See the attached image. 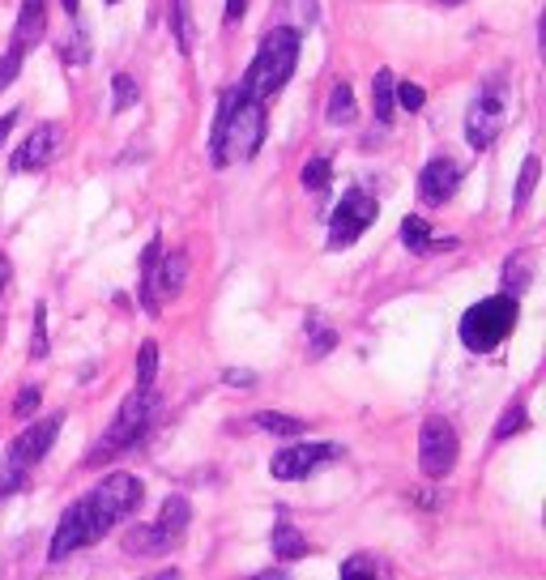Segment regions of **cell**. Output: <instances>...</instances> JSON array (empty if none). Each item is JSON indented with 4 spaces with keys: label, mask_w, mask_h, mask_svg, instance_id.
<instances>
[{
    "label": "cell",
    "mask_w": 546,
    "mask_h": 580,
    "mask_svg": "<svg viewBox=\"0 0 546 580\" xmlns=\"http://www.w3.org/2000/svg\"><path fill=\"white\" fill-rule=\"evenodd\" d=\"M401 244L410 252H431V248H457V239H436L423 218H401Z\"/></svg>",
    "instance_id": "15"
},
{
    "label": "cell",
    "mask_w": 546,
    "mask_h": 580,
    "mask_svg": "<svg viewBox=\"0 0 546 580\" xmlns=\"http://www.w3.org/2000/svg\"><path fill=\"white\" fill-rule=\"evenodd\" d=\"M43 22H47V0H22L18 35H13V43H18V47H30V43L43 35Z\"/></svg>",
    "instance_id": "17"
},
{
    "label": "cell",
    "mask_w": 546,
    "mask_h": 580,
    "mask_svg": "<svg viewBox=\"0 0 546 580\" xmlns=\"http://www.w3.org/2000/svg\"><path fill=\"white\" fill-rule=\"evenodd\" d=\"M222 380L235 384V389H252V384H256V376H252V372H235V367H231V372L222 376Z\"/></svg>",
    "instance_id": "38"
},
{
    "label": "cell",
    "mask_w": 546,
    "mask_h": 580,
    "mask_svg": "<svg viewBox=\"0 0 546 580\" xmlns=\"http://www.w3.org/2000/svg\"><path fill=\"white\" fill-rule=\"evenodd\" d=\"M56 431H60V418H43V423H35V427H26L18 440L9 444V461H18L22 470H35V461H43L47 457V448L56 444Z\"/></svg>",
    "instance_id": "11"
},
{
    "label": "cell",
    "mask_w": 546,
    "mask_h": 580,
    "mask_svg": "<svg viewBox=\"0 0 546 580\" xmlns=\"http://www.w3.org/2000/svg\"><path fill=\"white\" fill-rule=\"evenodd\" d=\"M184 278H188V256L180 248H175V252H158V261L146 273V308L158 316V308L184 290Z\"/></svg>",
    "instance_id": "8"
},
{
    "label": "cell",
    "mask_w": 546,
    "mask_h": 580,
    "mask_svg": "<svg viewBox=\"0 0 546 580\" xmlns=\"http://www.w3.org/2000/svg\"><path fill=\"white\" fill-rule=\"evenodd\" d=\"M329 124H350L355 120V90H350L346 82H337L333 86V94H329Z\"/></svg>",
    "instance_id": "23"
},
{
    "label": "cell",
    "mask_w": 546,
    "mask_h": 580,
    "mask_svg": "<svg viewBox=\"0 0 546 580\" xmlns=\"http://www.w3.org/2000/svg\"><path fill=\"white\" fill-rule=\"evenodd\" d=\"M107 5H116V0H107Z\"/></svg>",
    "instance_id": "47"
},
{
    "label": "cell",
    "mask_w": 546,
    "mask_h": 580,
    "mask_svg": "<svg viewBox=\"0 0 546 580\" xmlns=\"http://www.w3.org/2000/svg\"><path fill=\"white\" fill-rule=\"evenodd\" d=\"M393 86H397V82H393L389 69H380V73L372 77V111H376L380 124H393V111H397V107H393Z\"/></svg>",
    "instance_id": "19"
},
{
    "label": "cell",
    "mask_w": 546,
    "mask_h": 580,
    "mask_svg": "<svg viewBox=\"0 0 546 580\" xmlns=\"http://www.w3.org/2000/svg\"><path fill=\"white\" fill-rule=\"evenodd\" d=\"M26 474H30V470H22V465H18V461H9V457H5V461H0V495L18 491V487H22V482H26Z\"/></svg>",
    "instance_id": "35"
},
{
    "label": "cell",
    "mask_w": 546,
    "mask_h": 580,
    "mask_svg": "<svg viewBox=\"0 0 546 580\" xmlns=\"http://www.w3.org/2000/svg\"><path fill=\"white\" fill-rule=\"evenodd\" d=\"M414 499H419L423 508H440V495H431V491H414Z\"/></svg>",
    "instance_id": "40"
},
{
    "label": "cell",
    "mask_w": 546,
    "mask_h": 580,
    "mask_svg": "<svg viewBox=\"0 0 546 580\" xmlns=\"http://www.w3.org/2000/svg\"><path fill=\"white\" fill-rule=\"evenodd\" d=\"M13 120H18V116H13V111H9V116H5V120H0V141H5V137H9V128H13Z\"/></svg>",
    "instance_id": "41"
},
{
    "label": "cell",
    "mask_w": 546,
    "mask_h": 580,
    "mask_svg": "<svg viewBox=\"0 0 546 580\" xmlns=\"http://www.w3.org/2000/svg\"><path fill=\"white\" fill-rule=\"evenodd\" d=\"M538 175H542V163H538L534 154H529L525 163H521V180H517V205H525L529 197H534V188H538Z\"/></svg>",
    "instance_id": "28"
},
{
    "label": "cell",
    "mask_w": 546,
    "mask_h": 580,
    "mask_svg": "<svg viewBox=\"0 0 546 580\" xmlns=\"http://www.w3.org/2000/svg\"><path fill=\"white\" fill-rule=\"evenodd\" d=\"M423 103H427L423 86H414V82H401V86H393V107H406V111H423Z\"/></svg>",
    "instance_id": "31"
},
{
    "label": "cell",
    "mask_w": 546,
    "mask_h": 580,
    "mask_svg": "<svg viewBox=\"0 0 546 580\" xmlns=\"http://www.w3.org/2000/svg\"><path fill=\"white\" fill-rule=\"evenodd\" d=\"M22 56H26V47H18V43H13L9 52L0 56V90L13 86V77H18V69H22Z\"/></svg>",
    "instance_id": "32"
},
{
    "label": "cell",
    "mask_w": 546,
    "mask_h": 580,
    "mask_svg": "<svg viewBox=\"0 0 546 580\" xmlns=\"http://www.w3.org/2000/svg\"><path fill=\"white\" fill-rule=\"evenodd\" d=\"M512 325H517V299H508V295L478 299L474 308L461 316V342L474 354H491L512 333Z\"/></svg>",
    "instance_id": "4"
},
{
    "label": "cell",
    "mask_w": 546,
    "mask_h": 580,
    "mask_svg": "<svg viewBox=\"0 0 546 580\" xmlns=\"http://www.w3.org/2000/svg\"><path fill=\"white\" fill-rule=\"evenodd\" d=\"M333 180V163L329 158H312L308 167H303V188H312V192H325Z\"/></svg>",
    "instance_id": "27"
},
{
    "label": "cell",
    "mask_w": 546,
    "mask_h": 580,
    "mask_svg": "<svg viewBox=\"0 0 546 580\" xmlns=\"http://www.w3.org/2000/svg\"><path fill=\"white\" fill-rule=\"evenodd\" d=\"M337 457H342V448H337V444H291V448H282V453L269 461V474L282 478V482H299V478L316 474L320 465L337 461Z\"/></svg>",
    "instance_id": "10"
},
{
    "label": "cell",
    "mask_w": 546,
    "mask_h": 580,
    "mask_svg": "<svg viewBox=\"0 0 546 580\" xmlns=\"http://www.w3.org/2000/svg\"><path fill=\"white\" fill-rule=\"evenodd\" d=\"M111 90H116V111H128L137 103V82L128 73H116L111 77Z\"/></svg>",
    "instance_id": "34"
},
{
    "label": "cell",
    "mask_w": 546,
    "mask_h": 580,
    "mask_svg": "<svg viewBox=\"0 0 546 580\" xmlns=\"http://www.w3.org/2000/svg\"><path fill=\"white\" fill-rule=\"evenodd\" d=\"M171 546H180V538H171L163 525H137V529H128V538H124L128 555H146V559L167 555Z\"/></svg>",
    "instance_id": "14"
},
{
    "label": "cell",
    "mask_w": 546,
    "mask_h": 580,
    "mask_svg": "<svg viewBox=\"0 0 546 580\" xmlns=\"http://www.w3.org/2000/svg\"><path fill=\"white\" fill-rule=\"evenodd\" d=\"M265 141V103L252 99L244 90H227L218 103V120H214V137H210V158L214 167H231V163H248Z\"/></svg>",
    "instance_id": "2"
},
{
    "label": "cell",
    "mask_w": 546,
    "mask_h": 580,
    "mask_svg": "<svg viewBox=\"0 0 546 580\" xmlns=\"http://www.w3.org/2000/svg\"><path fill=\"white\" fill-rule=\"evenodd\" d=\"M333 346H337V333L329 325H320V316L312 312L308 316V354H312V359H325Z\"/></svg>",
    "instance_id": "24"
},
{
    "label": "cell",
    "mask_w": 546,
    "mask_h": 580,
    "mask_svg": "<svg viewBox=\"0 0 546 580\" xmlns=\"http://www.w3.org/2000/svg\"><path fill=\"white\" fill-rule=\"evenodd\" d=\"M295 64H299V30L295 26H273L261 39V52H256V60L248 64V77H244L239 90L265 103L269 94H278L286 82H291Z\"/></svg>",
    "instance_id": "3"
},
{
    "label": "cell",
    "mask_w": 546,
    "mask_h": 580,
    "mask_svg": "<svg viewBox=\"0 0 546 580\" xmlns=\"http://www.w3.org/2000/svg\"><path fill=\"white\" fill-rule=\"evenodd\" d=\"M461 457V440H457V427L448 423L444 414H431L423 431H419V470L427 478H448L453 465Z\"/></svg>",
    "instance_id": "6"
},
{
    "label": "cell",
    "mask_w": 546,
    "mask_h": 580,
    "mask_svg": "<svg viewBox=\"0 0 546 580\" xmlns=\"http://www.w3.org/2000/svg\"><path fill=\"white\" fill-rule=\"evenodd\" d=\"M60 150V124H39L35 133L22 141V150L13 154V171H39L56 158Z\"/></svg>",
    "instance_id": "13"
},
{
    "label": "cell",
    "mask_w": 546,
    "mask_h": 580,
    "mask_svg": "<svg viewBox=\"0 0 546 580\" xmlns=\"http://www.w3.org/2000/svg\"><path fill=\"white\" fill-rule=\"evenodd\" d=\"M269 542H273V555H278L282 563H295V559L308 555V538H303L291 521H278V525H273Z\"/></svg>",
    "instance_id": "16"
},
{
    "label": "cell",
    "mask_w": 546,
    "mask_h": 580,
    "mask_svg": "<svg viewBox=\"0 0 546 580\" xmlns=\"http://www.w3.org/2000/svg\"><path fill=\"white\" fill-rule=\"evenodd\" d=\"M154 414H158V397H154V389H133V393L124 397V406H120V414H116V423L107 427V435L99 440V448L90 453V461H107V457L124 453V448H133V444L141 440V435L150 431Z\"/></svg>",
    "instance_id": "5"
},
{
    "label": "cell",
    "mask_w": 546,
    "mask_h": 580,
    "mask_svg": "<svg viewBox=\"0 0 546 580\" xmlns=\"http://www.w3.org/2000/svg\"><path fill=\"white\" fill-rule=\"evenodd\" d=\"M5 282H9V261L0 256V290H5Z\"/></svg>",
    "instance_id": "44"
},
{
    "label": "cell",
    "mask_w": 546,
    "mask_h": 580,
    "mask_svg": "<svg viewBox=\"0 0 546 580\" xmlns=\"http://www.w3.org/2000/svg\"><path fill=\"white\" fill-rule=\"evenodd\" d=\"M150 580H180V572L171 568V572H158V576H150Z\"/></svg>",
    "instance_id": "45"
},
{
    "label": "cell",
    "mask_w": 546,
    "mask_h": 580,
    "mask_svg": "<svg viewBox=\"0 0 546 580\" xmlns=\"http://www.w3.org/2000/svg\"><path fill=\"white\" fill-rule=\"evenodd\" d=\"M376 214H380L376 197H367L363 188H350L346 197H342V205L333 209V218H329V248H333V252L350 248V244H355V239L376 222Z\"/></svg>",
    "instance_id": "7"
},
{
    "label": "cell",
    "mask_w": 546,
    "mask_h": 580,
    "mask_svg": "<svg viewBox=\"0 0 546 580\" xmlns=\"http://www.w3.org/2000/svg\"><path fill=\"white\" fill-rule=\"evenodd\" d=\"M154 376H158V346L141 342V350H137V389H154Z\"/></svg>",
    "instance_id": "26"
},
{
    "label": "cell",
    "mask_w": 546,
    "mask_h": 580,
    "mask_svg": "<svg viewBox=\"0 0 546 580\" xmlns=\"http://www.w3.org/2000/svg\"><path fill=\"white\" fill-rule=\"evenodd\" d=\"M141 495H146V487H141V478H133V474L103 478L99 487H94L90 495H82L60 517L56 534H52V546H47V559H69V555L82 551V546L111 534L120 521H128L137 512Z\"/></svg>",
    "instance_id": "1"
},
{
    "label": "cell",
    "mask_w": 546,
    "mask_h": 580,
    "mask_svg": "<svg viewBox=\"0 0 546 580\" xmlns=\"http://www.w3.org/2000/svg\"><path fill=\"white\" fill-rule=\"evenodd\" d=\"M256 427L261 431H269V435H303L308 431V423H303V418H291V414H278V410H261L252 418Z\"/></svg>",
    "instance_id": "22"
},
{
    "label": "cell",
    "mask_w": 546,
    "mask_h": 580,
    "mask_svg": "<svg viewBox=\"0 0 546 580\" xmlns=\"http://www.w3.org/2000/svg\"><path fill=\"white\" fill-rule=\"evenodd\" d=\"M86 56H90V35H86V26L77 22L69 43H64V60H69V64H86Z\"/></svg>",
    "instance_id": "30"
},
{
    "label": "cell",
    "mask_w": 546,
    "mask_h": 580,
    "mask_svg": "<svg viewBox=\"0 0 546 580\" xmlns=\"http://www.w3.org/2000/svg\"><path fill=\"white\" fill-rule=\"evenodd\" d=\"M188 521H192V508H188V499H184V495H171L167 504H163V517H158L154 525H163L171 538H184Z\"/></svg>",
    "instance_id": "20"
},
{
    "label": "cell",
    "mask_w": 546,
    "mask_h": 580,
    "mask_svg": "<svg viewBox=\"0 0 546 580\" xmlns=\"http://www.w3.org/2000/svg\"><path fill=\"white\" fill-rule=\"evenodd\" d=\"M504 128V99H500V82H487V90L474 99L470 116H465V141L474 150H487V145L500 137Z\"/></svg>",
    "instance_id": "9"
},
{
    "label": "cell",
    "mask_w": 546,
    "mask_h": 580,
    "mask_svg": "<svg viewBox=\"0 0 546 580\" xmlns=\"http://www.w3.org/2000/svg\"><path fill=\"white\" fill-rule=\"evenodd\" d=\"M30 354H35V359L47 354V308H43V303L35 308V337H30Z\"/></svg>",
    "instance_id": "36"
},
{
    "label": "cell",
    "mask_w": 546,
    "mask_h": 580,
    "mask_svg": "<svg viewBox=\"0 0 546 580\" xmlns=\"http://www.w3.org/2000/svg\"><path fill=\"white\" fill-rule=\"evenodd\" d=\"M440 5H465V0H440Z\"/></svg>",
    "instance_id": "46"
},
{
    "label": "cell",
    "mask_w": 546,
    "mask_h": 580,
    "mask_svg": "<svg viewBox=\"0 0 546 580\" xmlns=\"http://www.w3.org/2000/svg\"><path fill=\"white\" fill-rule=\"evenodd\" d=\"M521 427H525V406H521V401H512V406L504 410V418L495 423V440H508V435L521 431Z\"/></svg>",
    "instance_id": "33"
},
{
    "label": "cell",
    "mask_w": 546,
    "mask_h": 580,
    "mask_svg": "<svg viewBox=\"0 0 546 580\" xmlns=\"http://www.w3.org/2000/svg\"><path fill=\"white\" fill-rule=\"evenodd\" d=\"M171 35H175V47H180L184 56L197 47V26H192L188 0H175V5H171Z\"/></svg>",
    "instance_id": "18"
},
{
    "label": "cell",
    "mask_w": 546,
    "mask_h": 580,
    "mask_svg": "<svg viewBox=\"0 0 546 580\" xmlns=\"http://www.w3.org/2000/svg\"><path fill=\"white\" fill-rule=\"evenodd\" d=\"M457 188H461V167L453 163V158H431V163L423 167V175H419V197L427 205H444Z\"/></svg>",
    "instance_id": "12"
},
{
    "label": "cell",
    "mask_w": 546,
    "mask_h": 580,
    "mask_svg": "<svg viewBox=\"0 0 546 580\" xmlns=\"http://www.w3.org/2000/svg\"><path fill=\"white\" fill-rule=\"evenodd\" d=\"M504 286H508V290H504L508 299H517L521 290L529 286V256H525V252H521V256H508V265H504Z\"/></svg>",
    "instance_id": "25"
},
{
    "label": "cell",
    "mask_w": 546,
    "mask_h": 580,
    "mask_svg": "<svg viewBox=\"0 0 546 580\" xmlns=\"http://www.w3.org/2000/svg\"><path fill=\"white\" fill-rule=\"evenodd\" d=\"M252 580H291L286 572H261V576H252Z\"/></svg>",
    "instance_id": "42"
},
{
    "label": "cell",
    "mask_w": 546,
    "mask_h": 580,
    "mask_svg": "<svg viewBox=\"0 0 546 580\" xmlns=\"http://www.w3.org/2000/svg\"><path fill=\"white\" fill-rule=\"evenodd\" d=\"M39 401H43V393H39V389H22V393H18V401H13V414H18V418H30V414L39 410Z\"/></svg>",
    "instance_id": "37"
},
{
    "label": "cell",
    "mask_w": 546,
    "mask_h": 580,
    "mask_svg": "<svg viewBox=\"0 0 546 580\" xmlns=\"http://www.w3.org/2000/svg\"><path fill=\"white\" fill-rule=\"evenodd\" d=\"M342 580H389V572H384V563L376 555L359 551V555H350L342 563Z\"/></svg>",
    "instance_id": "21"
},
{
    "label": "cell",
    "mask_w": 546,
    "mask_h": 580,
    "mask_svg": "<svg viewBox=\"0 0 546 580\" xmlns=\"http://www.w3.org/2000/svg\"><path fill=\"white\" fill-rule=\"evenodd\" d=\"M244 18V0H227V22H239Z\"/></svg>",
    "instance_id": "39"
},
{
    "label": "cell",
    "mask_w": 546,
    "mask_h": 580,
    "mask_svg": "<svg viewBox=\"0 0 546 580\" xmlns=\"http://www.w3.org/2000/svg\"><path fill=\"white\" fill-rule=\"evenodd\" d=\"M278 9H282V18L295 22V30L316 18V0H278Z\"/></svg>",
    "instance_id": "29"
},
{
    "label": "cell",
    "mask_w": 546,
    "mask_h": 580,
    "mask_svg": "<svg viewBox=\"0 0 546 580\" xmlns=\"http://www.w3.org/2000/svg\"><path fill=\"white\" fill-rule=\"evenodd\" d=\"M64 5V13H69V18H77V5H82V0H60Z\"/></svg>",
    "instance_id": "43"
}]
</instances>
